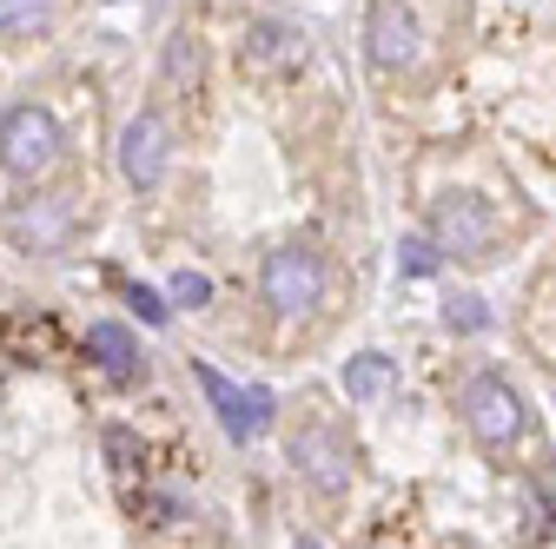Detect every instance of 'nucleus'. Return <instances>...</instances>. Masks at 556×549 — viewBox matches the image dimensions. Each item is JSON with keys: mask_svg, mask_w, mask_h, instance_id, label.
I'll list each match as a JSON object with an SVG mask.
<instances>
[{"mask_svg": "<svg viewBox=\"0 0 556 549\" xmlns=\"http://www.w3.org/2000/svg\"><path fill=\"white\" fill-rule=\"evenodd\" d=\"M66 140H60V119L47 106H8L0 113V166H8L14 179H47L60 166Z\"/></svg>", "mask_w": 556, "mask_h": 549, "instance_id": "1", "label": "nucleus"}, {"mask_svg": "<svg viewBox=\"0 0 556 549\" xmlns=\"http://www.w3.org/2000/svg\"><path fill=\"white\" fill-rule=\"evenodd\" d=\"M258 292L278 318H312L325 298V258L312 245H278L258 271Z\"/></svg>", "mask_w": 556, "mask_h": 549, "instance_id": "2", "label": "nucleus"}, {"mask_svg": "<svg viewBox=\"0 0 556 549\" xmlns=\"http://www.w3.org/2000/svg\"><path fill=\"white\" fill-rule=\"evenodd\" d=\"M464 424H470V437H477L483 450H510V444L523 437V397L510 391V378L477 371V378L464 384Z\"/></svg>", "mask_w": 556, "mask_h": 549, "instance_id": "3", "label": "nucleus"}, {"mask_svg": "<svg viewBox=\"0 0 556 549\" xmlns=\"http://www.w3.org/2000/svg\"><path fill=\"white\" fill-rule=\"evenodd\" d=\"M292 463H299V476L318 497H344V490H352V476H358V450L344 444L331 424H305L292 437Z\"/></svg>", "mask_w": 556, "mask_h": 549, "instance_id": "4", "label": "nucleus"}, {"mask_svg": "<svg viewBox=\"0 0 556 549\" xmlns=\"http://www.w3.org/2000/svg\"><path fill=\"white\" fill-rule=\"evenodd\" d=\"M365 47H371V66L378 74H410L425 60V27L404 0H371V21H365Z\"/></svg>", "mask_w": 556, "mask_h": 549, "instance_id": "5", "label": "nucleus"}, {"mask_svg": "<svg viewBox=\"0 0 556 549\" xmlns=\"http://www.w3.org/2000/svg\"><path fill=\"white\" fill-rule=\"evenodd\" d=\"M192 378H199L205 397H213V410H219V424H226L232 444H252V437L271 424V391H265V384H232V378L213 371V365H192Z\"/></svg>", "mask_w": 556, "mask_h": 549, "instance_id": "6", "label": "nucleus"}, {"mask_svg": "<svg viewBox=\"0 0 556 549\" xmlns=\"http://www.w3.org/2000/svg\"><path fill=\"white\" fill-rule=\"evenodd\" d=\"M491 239H497V219H491V205H483L477 192H444V199L431 205V245H438V252L477 258Z\"/></svg>", "mask_w": 556, "mask_h": 549, "instance_id": "7", "label": "nucleus"}, {"mask_svg": "<svg viewBox=\"0 0 556 549\" xmlns=\"http://www.w3.org/2000/svg\"><path fill=\"white\" fill-rule=\"evenodd\" d=\"M166 159H173V126H166V113H132L126 119V132H119V173H126V186L132 192H153L160 179H166Z\"/></svg>", "mask_w": 556, "mask_h": 549, "instance_id": "8", "label": "nucleus"}, {"mask_svg": "<svg viewBox=\"0 0 556 549\" xmlns=\"http://www.w3.org/2000/svg\"><path fill=\"white\" fill-rule=\"evenodd\" d=\"M74 232H80V205L60 199V192L21 199L14 213H8V239L21 252H60V245H74Z\"/></svg>", "mask_w": 556, "mask_h": 549, "instance_id": "9", "label": "nucleus"}, {"mask_svg": "<svg viewBox=\"0 0 556 549\" xmlns=\"http://www.w3.org/2000/svg\"><path fill=\"white\" fill-rule=\"evenodd\" d=\"M305 53L312 47H305V34L292 21H245V34H239V60L252 74H299Z\"/></svg>", "mask_w": 556, "mask_h": 549, "instance_id": "10", "label": "nucleus"}, {"mask_svg": "<svg viewBox=\"0 0 556 549\" xmlns=\"http://www.w3.org/2000/svg\"><path fill=\"white\" fill-rule=\"evenodd\" d=\"M80 352H87V365H100V371H113V378H132L139 365V337L119 324V318H100V324H87V337H80Z\"/></svg>", "mask_w": 556, "mask_h": 549, "instance_id": "11", "label": "nucleus"}, {"mask_svg": "<svg viewBox=\"0 0 556 549\" xmlns=\"http://www.w3.org/2000/svg\"><path fill=\"white\" fill-rule=\"evenodd\" d=\"M391 358L384 352H358L352 365H344V397H352V404H371V397H384L391 391Z\"/></svg>", "mask_w": 556, "mask_h": 549, "instance_id": "12", "label": "nucleus"}, {"mask_svg": "<svg viewBox=\"0 0 556 549\" xmlns=\"http://www.w3.org/2000/svg\"><path fill=\"white\" fill-rule=\"evenodd\" d=\"M53 27V0H0V40H34Z\"/></svg>", "mask_w": 556, "mask_h": 549, "instance_id": "13", "label": "nucleus"}, {"mask_svg": "<svg viewBox=\"0 0 556 549\" xmlns=\"http://www.w3.org/2000/svg\"><path fill=\"white\" fill-rule=\"evenodd\" d=\"M199 74H205V40H199L192 27H179V34L166 40V80H173V87H199Z\"/></svg>", "mask_w": 556, "mask_h": 549, "instance_id": "14", "label": "nucleus"}, {"mask_svg": "<svg viewBox=\"0 0 556 549\" xmlns=\"http://www.w3.org/2000/svg\"><path fill=\"white\" fill-rule=\"evenodd\" d=\"M166 305H173V311H199V305H213V279H205V271H173Z\"/></svg>", "mask_w": 556, "mask_h": 549, "instance_id": "15", "label": "nucleus"}, {"mask_svg": "<svg viewBox=\"0 0 556 549\" xmlns=\"http://www.w3.org/2000/svg\"><path fill=\"white\" fill-rule=\"evenodd\" d=\"M139 457H147V444H139L126 424H113V431H106V463H113L119 476H132V470H139Z\"/></svg>", "mask_w": 556, "mask_h": 549, "instance_id": "16", "label": "nucleus"}, {"mask_svg": "<svg viewBox=\"0 0 556 549\" xmlns=\"http://www.w3.org/2000/svg\"><path fill=\"white\" fill-rule=\"evenodd\" d=\"M438 258H444V252H438L431 239H404V245H397V265H404V279H431V271H438Z\"/></svg>", "mask_w": 556, "mask_h": 549, "instance_id": "17", "label": "nucleus"}, {"mask_svg": "<svg viewBox=\"0 0 556 549\" xmlns=\"http://www.w3.org/2000/svg\"><path fill=\"white\" fill-rule=\"evenodd\" d=\"M126 305L139 311V324H166V318H173L166 292H153V285H126Z\"/></svg>", "mask_w": 556, "mask_h": 549, "instance_id": "18", "label": "nucleus"}, {"mask_svg": "<svg viewBox=\"0 0 556 549\" xmlns=\"http://www.w3.org/2000/svg\"><path fill=\"white\" fill-rule=\"evenodd\" d=\"M451 324L457 331H483V324H491V311H483V298H457L451 305Z\"/></svg>", "mask_w": 556, "mask_h": 549, "instance_id": "19", "label": "nucleus"}, {"mask_svg": "<svg viewBox=\"0 0 556 549\" xmlns=\"http://www.w3.org/2000/svg\"><path fill=\"white\" fill-rule=\"evenodd\" d=\"M305 549H318V542H305Z\"/></svg>", "mask_w": 556, "mask_h": 549, "instance_id": "20", "label": "nucleus"}]
</instances>
